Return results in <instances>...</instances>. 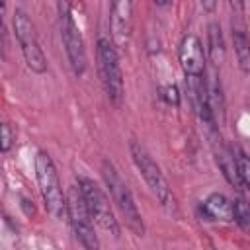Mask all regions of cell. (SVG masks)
Listing matches in <instances>:
<instances>
[{
  "instance_id": "13",
  "label": "cell",
  "mask_w": 250,
  "mask_h": 250,
  "mask_svg": "<svg viewBox=\"0 0 250 250\" xmlns=\"http://www.w3.org/2000/svg\"><path fill=\"white\" fill-rule=\"evenodd\" d=\"M232 43H234V53H236L240 70L250 74V39L242 27L232 25Z\"/></svg>"
},
{
  "instance_id": "6",
  "label": "cell",
  "mask_w": 250,
  "mask_h": 250,
  "mask_svg": "<svg viewBox=\"0 0 250 250\" xmlns=\"http://www.w3.org/2000/svg\"><path fill=\"white\" fill-rule=\"evenodd\" d=\"M66 211H68V221L72 225V230L78 238V242L88 248V250H96L100 248L96 230H94V219L90 215L88 203L84 199V193L80 189V186H70L66 191Z\"/></svg>"
},
{
  "instance_id": "17",
  "label": "cell",
  "mask_w": 250,
  "mask_h": 250,
  "mask_svg": "<svg viewBox=\"0 0 250 250\" xmlns=\"http://www.w3.org/2000/svg\"><path fill=\"white\" fill-rule=\"evenodd\" d=\"M162 100L168 104V105H180V92L174 84H168L162 88Z\"/></svg>"
},
{
  "instance_id": "9",
  "label": "cell",
  "mask_w": 250,
  "mask_h": 250,
  "mask_svg": "<svg viewBox=\"0 0 250 250\" xmlns=\"http://www.w3.org/2000/svg\"><path fill=\"white\" fill-rule=\"evenodd\" d=\"M133 31V0H111L109 4V37L117 49L129 45Z\"/></svg>"
},
{
  "instance_id": "1",
  "label": "cell",
  "mask_w": 250,
  "mask_h": 250,
  "mask_svg": "<svg viewBox=\"0 0 250 250\" xmlns=\"http://www.w3.org/2000/svg\"><path fill=\"white\" fill-rule=\"evenodd\" d=\"M129 150H131V158H133L137 170L141 172V176L145 178L146 186L150 188V191L158 199L160 207L170 217H178V201H176V195L172 193V188L168 186V182H166L160 166L152 160V156L148 154V150L143 145H139L137 141H131Z\"/></svg>"
},
{
  "instance_id": "20",
  "label": "cell",
  "mask_w": 250,
  "mask_h": 250,
  "mask_svg": "<svg viewBox=\"0 0 250 250\" xmlns=\"http://www.w3.org/2000/svg\"><path fill=\"white\" fill-rule=\"evenodd\" d=\"M199 2H201V8H203L205 12H209V14L217 8V0H199Z\"/></svg>"
},
{
  "instance_id": "19",
  "label": "cell",
  "mask_w": 250,
  "mask_h": 250,
  "mask_svg": "<svg viewBox=\"0 0 250 250\" xmlns=\"http://www.w3.org/2000/svg\"><path fill=\"white\" fill-rule=\"evenodd\" d=\"M229 2V6H230V10L234 12V14H242V10H244V0H227Z\"/></svg>"
},
{
  "instance_id": "15",
  "label": "cell",
  "mask_w": 250,
  "mask_h": 250,
  "mask_svg": "<svg viewBox=\"0 0 250 250\" xmlns=\"http://www.w3.org/2000/svg\"><path fill=\"white\" fill-rule=\"evenodd\" d=\"M232 211H234V221H236V225H238L242 230L250 232V203L246 201V197L238 195V197L232 201Z\"/></svg>"
},
{
  "instance_id": "10",
  "label": "cell",
  "mask_w": 250,
  "mask_h": 250,
  "mask_svg": "<svg viewBox=\"0 0 250 250\" xmlns=\"http://www.w3.org/2000/svg\"><path fill=\"white\" fill-rule=\"evenodd\" d=\"M178 57L186 78H203L205 74V51L197 35L188 33L182 37Z\"/></svg>"
},
{
  "instance_id": "3",
  "label": "cell",
  "mask_w": 250,
  "mask_h": 250,
  "mask_svg": "<svg viewBox=\"0 0 250 250\" xmlns=\"http://www.w3.org/2000/svg\"><path fill=\"white\" fill-rule=\"evenodd\" d=\"M96 59H98V72L104 84V90L109 98V102L119 107L125 96V86H123V72L119 64V55L117 47L111 41V37L100 35L96 43Z\"/></svg>"
},
{
  "instance_id": "11",
  "label": "cell",
  "mask_w": 250,
  "mask_h": 250,
  "mask_svg": "<svg viewBox=\"0 0 250 250\" xmlns=\"http://www.w3.org/2000/svg\"><path fill=\"white\" fill-rule=\"evenodd\" d=\"M201 213L207 221H234V211H232V201L223 195V193H211L203 203H201Z\"/></svg>"
},
{
  "instance_id": "16",
  "label": "cell",
  "mask_w": 250,
  "mask_h": 250,
  "mask_svg": "<svg viewBox=\"0 0 250 250\" xmlns=\"http://www.w3.org/2000/svg\"><path fill=\"white\" fill-rule=\"evenodd\" d=\"M236 164H238V176H240L242 186L250 189V156L236 150Z\"/></svg>"
},
{
  "instance_id": "5",
  "label": "cell",
  "mask_w": 250,
  "mask_h": 250,
  "mask_svg": "<svg viewBox=\"0 0 250 250\" xmlns=\"http://www.w3.org/2000/svg\"><path fill=\"white\" fill-rule=\"evenodd\" d=\"M59 8V29H61V39L66 51L68 64L76 76H82L88 68V57H86V47L82 33L74 21L70 0H57Z\"/></svg>"
},
{
  "instance_id": "8",
  "label": "cell",
  "mask_w": 250,
  "mask_h": 250,
  "mask_svg": "<svg viewBox=\"0 0 250 250\" xmlns=\"http://www.w3.org/2000/svg\"><path fill=\"white\" fill-rule=\"evenodd\" d=\"M78 186H80V189L84 193V199L88 203V209H90V215H92L94 223L102 230L111 234L113 238H119V232H121L119 230V223H117V219L113 215V209L109 205V199H107L105 191L94 180H90L86 176L78 178Z\"/></svg>"
},
{
  "instance_id": "2",
  "label": "cell",
  "mask_w": 250,
  "mask_h": 250,
  "mask_svg": "<svg viewBox=\"0 0 250 250\" xmlns=\"http://www.w3.org/2000/svg\"><path fill=\"white\" fill-rule=\"evenodd\" d=\"M35 178H37L39 191H41L47 213L57 221L68 219L66 195L62 193L55 162L45 150H37V154H35Z\"/></svg>"
},
{
  "instance_id": "4",
  "label": "cell",
  "mask_w": 250,
  "mask_h": 250,
  "mask_svg": "<svg viewBox=\"0 0 250 250\" xmlns=\"http://www.w3.org/2000/svg\"><path fill=\"white\" fill-rule=\"evenodd\" d=\"M102 178L111 193V199L113 203L117 205L119 213L123 215L127 227L137 234V236H143L145 234V225H143V217L139 213V207L135 203V197L129 189V186L125 184V180L121 178V174L117 172V168L113 166L111 160H102Z\"/></svg>"
},
{
  "instance_id": "7",
  "label": "cell",
  "mask_w": 250,
  "mask_h": 250,
  "mask_svg": "<svg viewBox=\"0 0 250 250\" xmlns=\"http://www.w3.org/2000/svg\"><path fill=\"white\" fill-rule=\"evenodd\" d=\"M12 25H14V33H16V39H18V45L21 49L25 64L29 66V70H33L37 74H43L47 70V57H45V53L39 45L33 21L29 20V16L23 10L18 8L14 12Z\"/></svg>"
},
{
  "instance_id": "18",
  "label": "cell",
  "mask_w": 250,
  "mask_h": 250,
  "mask_svg": "<svg viewBox=\"0 0 250 250\" xmlns=\"http://www.w3.org/2000/svg\"><path fill=\"white\" fill-rule=\"evenodd\" d=\"M14 139H16V133L12 131L10 123H2V145H0L2 152H8V150L12 148V145H14Z\"/></svg>"
},
{
  "instance_id": "14",
  "label": "cell",
  "mask_w": 250,
  "mask_h": 250,
  "mask_svg": "<svg viewBox=\"0 0 250 250\" xmlns=\"http://www.w3.org/2000/svg\"><path fill=\"white\" fill-rule=\"evenodd\" d=\"M217 164H219V168L223 170V174H225V178L229 180L230 186H234V188H240V186H242L240 176H238L236 154H232L229 148H219V150H217Z\"/></svg>"
},
{
  "instance_id": "21",
  "label": "cell",
  "mask_w": 250,
  "mask_h": 250,
  "mask_svg": "<svg viewBox=\"0 0 250 250\" xmlns=\"http://www.w3.org/2000/svg\"><path fill=\"white\" fill-rule=\"evenodd\" d=\"M170 2H172V0H154V4H156L158 8H166V6H170Z\"/></svg>"
},
{
  "instance_id": "12",
  "label": "cell",
  "mask_w": 250,
  "mask_h": 250,
  "mask_svg": "<svg viewBox=\"0 0 250 250\" xmlns=\"http://www.w3.org/2000/svg\"><path fill=\"white\" fill-rule=\"evenodd\" d=\"M207 53H209V59L213 62V66H221L223 61H225V39H223V31H221V25L219 23H209L207 27Z\"/></svg>"
}]
</instances>
